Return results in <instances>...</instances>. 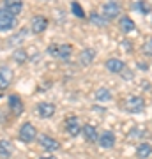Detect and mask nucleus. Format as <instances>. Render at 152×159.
<instances>
[{
    "instance_id": "1",
    "label": "nucleus",
    "mask_w": 152,
    "mask_h": 159,
    "mask_svg": "<svg viewBox=\"0 0 152 159\" xmlns=\"http://www.w3.org/2000/svg\"><path fill=\"white\" fill-rule=\"evenodd\" d=\"M124 108H126V111H129V113H141L143 108H145V101H143V97H140V96H129L124 102Z\"/></svg>"
},
{
    "instance_id": "2",
    "label": "nucleus",
    "mask_w": 152,
    "mask_h": 159,
    "mask_svg": "<svg viewBox=\"0 0 152 159\" xmlns=\"http://www.w3.org/2000/svg\"><path fill=\"white\" fill-rule=\"evenodd\" d=\"M14 27H16V16L2 7L0 9V32H9Z\"/></svg>"
},
{
    "instance_id": "3",
    "label": "nucleus",
    "mask_w": 152,
    "mask_h": 159,
    "mask_svg": "<svg viewBox=\"0 0 152 159\" xmlns=\"http://www.w3.org/2000/svg\"><path fill=\"white\" fill-rule=\"evenodd\" d=\"M20 140L25 143H30V142H34L35 138H37V129H35V125L34 124H30V122H25V124L20 127Z\"/></svg>"
},
{
    "instance_id": "4",
    "label": "nucleus",
    "mask_w": 152,
    "mask_h": 159,
    "mask_svg": "<svg viewBox=\"0 0 152 159\" xmlns=\"http://www.w3.org/2000/svg\"><path fill=\"white\" fill-rule=\"evenodd\" d=\"M64 127H66V131H67L69 136H73V138H76L80 133H81V124H80V119L76 117V115H69V117H66Z\"/></svg>"
},
{
    "instance_id": "5",
    "label": "nucleus",
    "mask_w": 152,
    "mask_h": 159,
    "mask_svg": "<svg viewBox=\"0 0 152 159\" xmlns=\"http://www.w3.org/2000/svg\"><path fill=\"white\" fill-rule=\"evenodd\" d=\"M37 142L41 143V147L48 150V152H55L60 148V143L57 142L53 136H48V134H37Z\"/></svg>"
},
{
    "instance_id": "6",
    "label": "nucleus",
    "mask_w": 152,
    "mask_h": 159,
    "mask_svg": "<svg viewBox=\"0 0 152 159\" xmlns=\"http://www.w3.org/2000/svg\"><path fill=\"white\" fill-rule=\"evenodd\" d=\"M12 80H14V74H12L11 67H7V66H0V90L9 89L11 83H12Z\"/></svg>"
},
{
    "instance_id": "7",
    "label": "nucleus",
    "mask_w": 152,
    "mask_h": 159,
    "mask_svg": "<svg viewBox=\"0 0 152 159\" xmlns=\"http://www.w3.org/2000/svg\"><path fill=\"white\" fill-rule=\"evenodd\" d=\"M30 29H32L34 34H43V32L48 29V18L41 16V14L34 16L32 18V21H30Z\"/></svg>"
},
{
    "instance_id": "8",
    "label": "nucleus",
    "mask_w": 152,
    "mask_h": 159,
    "mask_svg": "<svg viewBox=\"0 0 152 159\" xmlns=\"http://www.w3.org/2000/svg\"><path fill=\"white\" fill-rule=\"evenodd\" d=\"M55 104L53 102H39L37 104V108H35V111H37V115H39L41 119H51L53 115H55Z\"/></svg>"
},
{
    "instance_id": "9",
    "label": "nucleus",
    "mask_w": 152,
    "mask_h": 159,
    "mask_svg": "<svg viewBox=\"0 0 152 159\" xmlns=\"http://www.w3.org/2000/svg\"><path fill=\"white\" fill-rule=\"evenodd\" d=\"M118 12H120V6L117 2H106L103 6V16L106 20H115L118 16Z\"/></svg>"
},
{
    "instance_id": "10",
    "label": "nucleus",
    "mask_w": 152,
    "mask_h": 159,
    "mask_svg": "<svg viewBox=\"0 0 152 159\" xmlns=\"http://www.w3.org/2000/svg\"><path fill=\"white\" fill-rule=\"evenodd\" d=\"M104 67L113 74H120V73H124L126 64L122 62L120 58H108L106 62H104Z\"/></svg>"
},
{
    "instance_id": "11",
    "label": "nucleus",
    "mask_w": 152,
    "mask_h": 159,
    "mask_svg": "<svg viewBox=\"0 0 152 159\" xmlns=\"http://www.w3.org/2000/svg\"><path fill=\"white\" fill-rule=\"evenodd\" d=\"M97 143H99V147H103V148H112L113 145H115V134H113L112 131H104V133L99 134Z\"/></svg>"
},
{
    "instance_id": "12",
    "label": "nucleus",
    "mask_w": 152,
    "mask_h": 159,
    "mask_svg": "<svg viewBox=\"0 0 152 159\" xmlns=\"http://www.w3.org/2000/svg\"><path fill=\"white\" fill-rule=\"evenodd\" d=\"M4 9L18 16L23 11V0H4Z\"/></svg>"
},
{
    "instance_id": "13",
    "label": "nucleus",
    "mask_w": 152,
    "mask_h": 159,
    "mask_svg": "<svg viewBox=\"0 0 152 159\" xmlns=\"http://www.w3.org/2000/svg\"><path fill=\"white\" fill-rule=\"evenodd\" d=\"M81 134H83L85 142H90V143L97 142V138H99L97 129L94 127V125H90V124H87V125H83V127H81Z\"/></svg>"
},
{
    "instance_id": "14",
    "label": "nucleus",
    "mask_w": 152,
    "mask_h": 159,
    "mask_svg": "<svg viewBox=\"0 0 152 159\" xmlns=\"http://www.w3.org/2000/svg\"><path fill=\"white\" fill-rule=\"evenodd\" d=\"M14 154V145L11 140H0V157L9 159Z\"/></svg>"
},
{
    "instance_id": "15",
    "label": "nucleus",
    "mask_w": 152,
    "mask_h": 159,
    "mask_svg": "<svg viewBox=\"0 0 152 159\" xmlns=\"http://www.w3.org/2000/svg\"><path fill=\"white\" fill-rule=\"evenodd\" d=\"M9 108L14 115H21L23 113V101L20 99V96H9Z\"/></svg>"
},
{
    "instance_id": "16",
    "label": "nucleus",
    "mask_w": 152,
    "mask_h": 159,
    "mask_svg": "<svg viewBox=\"0 0 152 159\" xmlns=\"http://www.w3.org/2000/svg\"><path fill=\"white\" fill-rule=\"evenodd\" d=\"M150 156H152V145L150 143H147V142L140 143L138 148H136V157L138 159H149Z\"/></svg>"
},
{
    "instance_id": "17",
    "label": "nucleus",
    "mask_w": 152,
    "mask_h": 159,
    "mask_svg": "<svg viewBox=\"0 0 152 159\" xmlns=\"http://www.w3.org/2000/svg\"><path fill=\"white\" fill-rule=\"evenodd\" d=\"M94 58H96V51L90 50V48H87V50H83L80 53V64L81 66H90L94 62Z\"/></svg>"
},
{
    "instance_id": "18",
    "label": "nucleus",
    "mask_w": 152,
    "mask_h": 159,
    "mask_svg": "<svg viewBox=\"0 0 152 159\" xmlns=\"http://www.w3.org/2000/svg\"><path fill=\"white\" fill-rule=\"evenodd\" d=\"M118 27H120V30H122L124 34H129V32L135 30V23H133V20H131L129 16H122L120 21H118Z\"/></svg>"
},
{
    "instance_id": "19",
    "label": "nucleus",
    "mask_w": 152,
    "mask_h": 159,
    "mask_svg": "<svg viewBox=\"0 0 152 159\" xmlns=\"http://www.w3.org/2000/svg\"><path fill=\"white\" fill-rule=\"evenodd\" d=\"M71 55H73V46H71V44H58V53H57V58L67 60Z\"/></svg>"
},
{
    "instance_id": "20",
    "label": "nucleus",
    "mask_w": 152,
    "mask_h": 159,
    "mask_svg": "<svg viewBox=\"0 0 152 159\" xmlns=\"http://www.w3.org/2000/svg\"><path fill=\"white\" fill-rule=\"evenodd\" d=\"M94 97H96V101H99V102H108L112 99V92L108 90V89H97Z\"/></svg>"
},
{
    "instance_id": "21",
    "label": "nucleus",
    "mask_w": 152,
    "mask_h": 159,
    "mask_svg": "<svg viewBox=\"0 0 152 159\" xmlns=\"http://www.w3.org/2000/svg\"><path fill=\"white\" fill-rule=\"evenodd\" d=\"M133 7H135L136 11H140L141 14H149L150 12V6L147 4L145 0H136L135 4H133Z\"/></svg>"
},
{
    "instance_id": "22",
    "label": "nucleus",
    "mask_w": 152,
    "mask_h": 159,
    "mask_svg": "<svg viewBox=\"0 0 152 159\" xmlns=\"http://www.w3.org/2000/svg\"><path fill=\"white\" fill-rule=\"evenodd\" d=\"M12 60L18 62V64H25L27 62V51L21 50V48H18V50L12 53Z\"/></svg>"
},
{
    "instance_id": "23",
    "label": "nucleus",
    "mask_w": 152,
    "mask_h": 159,
    "mask_svg": "<svg viewBox=\"0 0 152 159\" xmlns=\"http://www.w3.org/2000/svg\"><path fill=\"white\" fill-rule=\"evenodd\" d=\"M90 21L94 23L96 27H104L108 20H106L104 16H103V14H97V12H92V14H90Z\"/></svg>"
},
{
    "instance_id": "24",
    "label": "nucleus",
    "mask_w": 152,
    "mask_h": 159,
    "mask_svg": "<svg viewBox=\"0 0 152 159\" xmlns=\"http://www.w3.org/2000/svg\"><path fill=\"white\" fill-rule=\"evenodd\" d=\"M71 9H73V14L78 18H85V11L81 9V6H80L78 2H73L71 4Z\"/></svg>"
},
{
    "instance_id": "25",
    "label": "nucleus",
    "mask_w": 152,
    "mask_h": 159,
    "mask_svg": "<svg viewBox=\"0 0 152 159\" xmlns=\"http://www.w3.org/2000/svg\"><path fill=\"white\" fill-rule=\"evenodd\" d=\"M143 53L149 55V57H152V37L150 39H147V43L143 44Z\"/></svg>"
},
{
    "instance_id": "26",
    "label": "nucleus",
    "mask_w": 152,
    "mask_h": 159,
    "mask_svg": "<svg viewBox=\"0 0 152 159\" xmlns=\"http://www.w3.org/2000/svg\"><path fill=\"white\" fill-rule=\"evenodd\" d=\"M46 51H48V55H51V57H57V53H58V44H50Z\"/></svg>"
},
{
    "instance_id": "27",
    "label": "nucleus",
    "mask_w": 152,
    "mask_h": 159,
    "mask_svg": "<svg viewBox=\"0 0 152 159\" xmlns=\"http://www.w3.org/2000/svg\"><path fill=\"white\" fill-rule=\"evenodd\" d=\"M41 159H57L55 156H44V157H41Z\"/></svg>"
},
{
    "instance_id": "28",
    "label": "nucleus",
    "mask_w": 152,
    "mask_h": 159,
    "mask_svg": "<svg viewBox=\"0 0 152 159\" xmlns=\"http://www.w3.org/2000/svg\"><path fill=\"white\" fill-rule=\"evenodd\" d=\"M44 2H48V0H44Z\"/></svg>"
}]
</instances>
